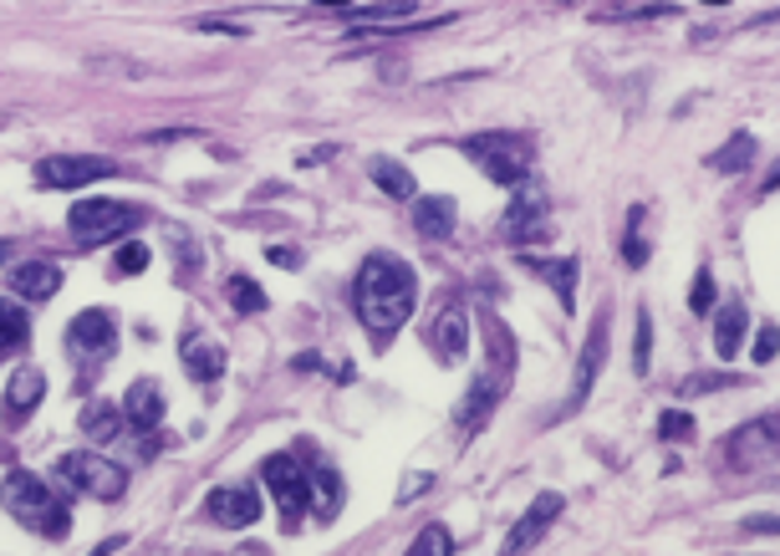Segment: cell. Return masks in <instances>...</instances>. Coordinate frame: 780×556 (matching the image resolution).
<instances>
[{"label": "cell", "instance_id": "5b68a950", "mask_svg": "<svg viewBox=\"0 0 780 556\" xmlns=\"http://www.w3.org/2000/svg\"><path fill=\"white\" fill-rule=\"evenodd\" d=\"M465 158H475L480 174H490V179L505 184V189H516V184L530 174V144H526V138H516V134H475V138H465Z\"/></svg>", "mask_w": 780, "mask_h": 556}, {"label": "cell", "instance_id": "9c48e42d", "mask_svg": "<svg viewBox=\"0 0 780 556\" xmlns=\"http://www.w3.org/2000/svg\"><path fill=\"white\" fill-rule=\"evenodd\" d=\"M602 363H607V306L592 316L587 348H582V358H576V378H572V393H566V409L562 413H576L582 403H587V393H592V383H597Z\"/></svg>", "mask_w": 780, "mask_h": 556}, {"label": "cell", "instance_id": "e575fe53", "mask_svg": "<svg viewBox=\"0 0 780 556\" xmlns=\"http://www.w3.org/2000/svg\"><path fill=\"white\" fill-rule=\"evenodd\" d=\"M144 266H148V245L128 241V245H123V251H118V271H123V276H138V271H144Z\"/></svg>", "mask_w": 780, "mask_h": 556}, {"label": "cell", "instance_id": "4316f807", "mask_svg": "<svg viewBox=\"0 0 780 556\" xmlns=\"http://www.w3.org/2000/svg\"><path fill=\"white\" fill-rule=\"evenodd\" d=\"M419 11V0H378V6H362V11H352V26H368V21H409V16Z\"/></svg>", "mask_w": 780, "mask_h": 556}, {"label": "cell", "instance_id": "ac0fdd59", "mask_svg": "<svg viewBox=\"0 0 780 556\" xmlns=\"http://www.w3.org/2000/svg\"><path fill=\"white\" fill-rule=\"evenodd\" d=\"M123 413H128V423L138 435L158 429V423H164V388H158L154 378H138V383L128 388V399H123Z\"/></svg>", "mask_w": 780, "mask_h": 556}, {"label": "cell", "instance_id": "f1b7e54d", "mask_svg": "<svg viewBox=\"0 0 780 556\" xmlns=\"http://www.w3.org/2000/svg\"><path fill=\"white\" fill-rule=\"evenodd\" d=\"M225 296H230V306L241 316H251V312H265V291L255 286L251 276H230L225 281Z\"/></svg>", "mask_w": 780, "mask_h": 556}, {"label": "cell", "instance_id": "30bf717a", "mask_svg": "<svg viewBox=\"0 0 780 556\" xmlns=\"http://www.w3.org/2000/svg\"><path fill=\"white\" fill-rule=\"evenodd\" d=\"M41 393H47V378H41V368L21 363V368H16V378H11V383H6V403H0V423H6V429H21V423L31 419V413H37Z\"/></svg>", "mask_w": 780, "mask_h": 556}, {"label": "cell", "instance_id": "9a60e30c", "mask_svg": "<svg viewBox=\"0 0 780 556\" xmlns=\"http://www.w3.org/2000/svg\"><path fill=\"white\" fill-rule=\"evenodd\" d=\"M776 460V413H766V419H755L750 429H740V435L730 439V465L734 470H755V465Z\"/></svg>", "mask_w": 780, "mask_h": 556}, {"label": "cell", "instance_id": "44dd1931", "mask_svg": "<svg viewBox=\"0 0 780 556\" xmlns=\"http://www.w3.org/2000/svg\"><path fill=\"white\" fill-rule=\"evenodd\" d=\"M455 220H459V209L449 194H429V199H419V209H413V225H419L423 241H449V235H455Z\"/></svg>", "mask_w": 780, "mask_h": 556}, {"label": "cell", "instance_id": "277c9868", "mask_svg": "<svg viewBox=\"0 0 780 556\" xmlns=\"http://www.w3.org/2000/svg\"><path fill=\"white\" fill-rule=\"evenodd\" d=\"M57 485H67L77 496H92V500H118L128 490V470L113 465L108 455H97V449H77V455H61L57 460Z\"/></svg>", "mask_w": 780, "mask_h": 556}, {"label": "cell", "instance_id": "5bb4252c", "mask_svg": "<svg viewBox=\"0 0 780 556\" xmlns=\"http://www.w3.org/2000/svg\"><path fill=\"white\" fill-rule=\"evenodd\" d=\"M556 516H562V496H556V490H546V496H536V500H530V510H526V516L516 520V531L505 536V556H520V552H530V546H536L540 536H546V526H552Z\"/></svg>", "mask_w": 780, "mask_h": 556}, {"label": "cell", "instance_id": "d6986e66", "mask_svg": "<svg viewBox=\"0 0 780 556\" xmlns=\"http://www.w3.org/2000/svg\"><path fill=\"white\" fill-rule=\"evenodd\" d=\"M301 470H306V510L322 516V520H332L337 506H342V480H337V470H332V465H322V460L301 465Z\"/></svg>", "mask_w": 780, "mask_h": 556}, {"label": "cell", "instance_id": "8992f818", "mask_svg": "<svg viewBox=\"0 0 780 556\" xmlns=\"http://www.w3.org/2000/svg\"><path fill=\"white\" fill-rule=\"evenodd\" d=\"M72 235L82 245H97V241H118L123 231L138 225V209L123 205V199H77L72 215H67Z\"/></svg>", "mask_w": 780, "mask_h": 556}, {"label": "cell", "instance_id": "7a4b0ae2", "mask_svg": "<svg viewBox=\"0 0 780 556\" xmlns=\"http://www.w3.org/2000/svg\"><path fill=\"white\" fill-rule=\"evenodd\" d=\"M0 506L11 510L16 520H26L37 536H47V542H61V536L72 531V516L51 496V485H41L37 475H26V470H11L0 480Z\"/></svg>", "mask_w": 780, "mask_h": 556}, {"label": "cell", "instance_id": "8d00e7d4", "mask_svg": "<svg viewBox=\"0 0 780 556\" xmlns=\"http://www.w3.org/2000/svg\"><path fill=\"white\" fill-rule=\"evenodd\" d=\"M755 363H776V326H760V338H755Z\"/></svg>", "mask_w": 780, "mask_h": 556}, {"label": "cell", "instance_id": "e0dca14e", "mask_svg": "<svg viewBox=\"0 0 780 556\" xmlns=\"http://www.w3.org/2000/svg\"><path fill=\"white\" fill-rule=\"evenodd\" d=\"M429 342H433V352H439L445 363H465V348H469V316H465V306H445V312L433 316Z\"/></svg>", "mask_w": 780, "mask_h": 556}, {"label": "cell", "instance_id": "f546056e", "mask_svg": "<svg viewBox=\"0 0 780 556\" xmlns=\"http://www.w3.org/2000/svg\"><path fill=\"white\" fill-rule=\"evenodd\" d=\"M449 552H455V536H449L445 526H423L403 556H449Z\"/></svg>", "mask_w": 780, "mask_h": 556}, {"label": "cell", "instance_id": "83f0119b", "mask_svg": "<svg viewBox=\"0 0 780 556\" xmlns=\"http://www.w3.org/2000/svg\"><path fill=\"white\" fill-rule=\"evenodd\" d=\"M77 423H82V435H87V439H113V435H118V409L97 399V403H87Z\"/></svg>", "mask_w": 780, "mask_h": 556}, {"label": "cell", "instance_id": "ba28073f", "mask_svg": "<svg viewBox=\"0 0 780 556\" xmlns=\"http://www.w3.org/2000/svg\"><path fill=\"white\" fill-rule=\"evenodd\" d=\"M108 174H118L113 158H82V154H57V158H41L37 164L41 189H82V184L108 179Z\"/></svg>", "mask_w": 780, "mask_h": 556}, {"label": "cell", "instance_id": "3957f363", "mask_svg": "<svg viewBox=\"0 0 780 556\" xmlns=\"http://www.w3.org/2000/svg\"><path fill=\"white\" fill-rule=\"evenodd\" d=\"M510 378H516V342H510V332H505L500 322H490V363H485V373L475 378V388L465 393V403H459V413H455L469 435L490 423V413H495V403L505 399Z\"/></svg>", "mask_w": 780, "mask_h": 556}, {"label": "cell", "instance_id": "d6a6232c", "mask_svg": "<svg viewBox=\"0 0 780 556\" xmlns=\"http://www.w3.org/2000/svg\"><path fill=\"white\" fill-rule=\"evenodd\" d=\"M740 378H730V373H694L684 383V399H694V393H714V388H734Z\"/></svg>", "mask_w": 780, "mask_h": 556}, {"label": "cell", "instance_id": "484cf974", "mask_svg": "<svg viewBox=\"0 0 780 556\" xmlns=\"http://www.w3.org/2000/svg\"><path fill=\"white\" fill-rule=\"evenodd\" d=\"M709 164H714L720 174H744L750 164H755V138H750V134H734L730 144L720 148V154L709 158Z\"/></svg>", "mask_w": 780, "mask_h": 556}, {"label": "cell", "instance_id": "d590c367", "mask_svg": "<svg viewBox=\"0 0 780 556\" xmlns=\"http://www.w3.org/2000/svg\"><path fill=\"white\" fill-rule=\"evenodd\" d=\"M689 306H694L699 316H704L709 306H714V276H709V271H699V276H694V291H689Z\"/></svg>", "mask_w": 780, "mask_h": 556}, {"label": "cell", "instance_id": "2e32d148", "mask_svg": "<svg viewBox=\"0 0 780 556\" xmlns=\"http://www.w3.org/2000/svg\"><path fill=\"white\" fill-rule=\"evenodd\" d=\"M179 358H184V373H189L194 383H215V378L225 373V348H220L209 332H184Z\"/></svg>", "mask_w": 780, "mask_h": 556}, {"label": "cell", "instance_id": "60d3db41", "mask_svg": "<svg viewBox=\"0 0 780 556\" xmlns=\"http://www.w3.org/2000/svg\"><path fill=\"white\" fill-rule=\"evenodd\" d=\"M6 255H11V241H0V261H6Z\"/></svg>", "mask_w": 780, "mask_h": 556}, {"label": "cell", "instance_id": "ab89813d", "mask_svg": "<svg viewBox=\"0 0 780 556\" xmlns=\"http://www.w3.org/2000/svg\"><path fill=\"white\" fill-rule=\"evenodd\" d=\"M316 6H326V11H348L352 0H316Z\"/></svg>", "mask_w": 780, "mask_h": 556}, {"label": "cell", "instance_id": "ffe728a7", "mask_svg": "<svg viewBox=\"0 0 780 556\" xmlns=\"http://www.w3.org/2000/svg\"><path fill=\"white\" fill-rule=\"evenodd\" d=\"M11 291L21 302H47V296L61 291V266H51V261H26V266L11 271Z\"/></svg>", "mask_w": 780, "mask_h": 556}, {"label": "cell", "instance_id": "7402d4cb", "mask_svg": "<svg viewBox=\"0 0 780 556\" xmlns=\"http://www.w3.org/2000/svg\"><path fill=\"white\" fill-rule=\"evenodd\" d=\"M526 266L536 271V276H546L556 286V296H562V306L572 312L576 306V261L566 255V261H536V255H526Z\"/></svg>", "mask_w": 780, "mask_h": 556}, {"label": "cell", "instance_id": "603a6c76", "mask_svg": "<svg viewBox=\"0 0 780 556\" xmlns=\"http://www.w3.org/2000/svg\"><path fill=\"white\" fill-rule=\"evenodd\" d=\"M744 306L740 302H730V306H720V316H714V352H720L724 363H730L734 352H740V338H744Z\"/></svg>", "mask_w": 780, "mask_h": 556}, {"label": "cell", "instance_id": "d4e9b609", "mask_svg": "<svg viewBox=\"0 0 780 556\" xmlns=\"http://www.w3.org/2000/svg\"><path fill=\"white\" fill-rule=\"evenodd\" d=\"M26 338H31V316L0 296V363H6L16 348H26Z\"/></svg>", "mask_w": 780, "mask_h": 556}, {"label": "cell", "instance_id": "4dcf8cb0", "mask_svg": "<svg viewBox=\"0 0 780 556\" xmlns=\"http://www.w3.org/2000/svg\"><path fill=\"white\" fill-rule=\"evenodd\" d=\"M637 220H643V209H633V231L623 235V261L627 266H649V241L637 235Z\"/></svg>", "mask_w": 780, "mask_h": 556}, {"label": "cell", "instance_id": "6da1fadb", "mask_svg": "<svg viewBox=\"0 0 780 556\" xmlns=\"http://www.w3.org/2000/svg\"><path fill=\"white\" fill-rule=\"evenodd\" d=\"M352 302H358L362 326L372 332V342L383 348L398 326L413 316V302H419V281H413V266L393 251H372L358 271V286H352Z\"/></svg>", "mask_w": 780, "mask_h": 556}, {"label": "cell", "instance_id": "74e56055", "mask_svg": "<svg viewBox=\"0 0 780 556\" xmlns=\"http://www.w3.org/2000/svg\"><path fill=\"white\" fill-rule=\"evenodd\" d=\"M199 31H220V37H245L241 26H230V21H199Z\"/></svg>", "mask_w": 780, "mask_h": 556}, {"label": "cell", "instance_id": "f35d334b", "mask_svg": "<svg viewBox=\"0 0 780 556\" xmlns=\"http://www.w3.org/2000/svg\"><path fill=\"white\" fill-rule=\"evenodd\" d=\"M296 368H301V373H316V368H322V358H316V352H301Z\"/></svg>", "mask_w": 780, "mask_h": 556}, {"label": "cell", "instance_id": "1f68e13d", "mask_svg": "<svg viewBox=\"0 0 780 556\" xmlns=\"http://www.w3.org/2000/svg\"><path fill=\"white\" fill-rule=\"evenodd\" d=\"M649 358H653V316L637 312V352H633V368L649 373Z\"/></svg>", "mask_w": 780, "mask_h": 556}, {"label": "cell", "instance_id": "cb8c5ba5", "mask_svg": "<svg viewBox=\"0 0 780 556\" xmlns=\"http://www.w3.org/2000/svg\"><path fill=\"white\" fill-rule=\"evenodd\" d=\"M372 184L383 194H393V199H419V184H413V174L398 158H372Z\"/></svg>", "mask_w": 780, "mask_h": 556}, {"label": "cell", "instance_id": "52a82bcc", "mask_svg": "<svg viewBox=\"0 0 780 556\" xmlns=\"http://www.w3.org/2000/svg\"><path fill=\"white\" fill-rule=\"evenodd\" d=\"M265 485L281 506V531H301L306 520V470H301L296 455H271L265 460Z\"/></svg>", "mask_w": 780, "mask_h": 556}, {"label": "cell", "instance_id": "7c38bea8", "mask_svg": "<svg viewBox=\"0 0 780 556\" xmlns=\"http://www.w3.org/2000/svg\"><path fill=\"white\" fill-rule=\"evenodd\" d=\"M205 510H209V520L241 531V526H251V520L261 516V490H251V485H220L215 496L205 500Z\"/></svg>", "mask_w": 780, "mask_h": 556}, {"label": "cell", "instance_id": "8fae6325", "mask_svg": "<svg viewBox=\"0 0 780 556\" xmlns=\"http://www.w3.org/2000/svg\"><path fill=\"white\" fill-rule=\"evenodd\" d=\"M540 231H546V194H540V184L520 179L516 199L505 205V235L526 245V241H536Z\"/></svg>", "mask_w": 780, "mask_h": 556}, {"label": "cell", "instance_id": "4fadbf2b", "mask_svg": "<svg viewBox=\"0 0 780 556\" xmlns=\"http://www.w3.org/2000/svg\"><path fill=\"white\" fill-rule=\"evenodd\" d=\"M67 342L82 358H108L118 348V326H113V312H77L72 326H67Z\"/></svg>", "mask_w": 780, "mask_h": 556}, {"label": "cell", "instance_id": "836d02e7", "mask_svg": "<svg viewBox=\"0 0 780 556\" xmlns=\"http://www.w3.org/2000/svg\"><path fill=\"white\" fill-rule=\"evenodd\" d=\"M659 435L663 439H689V435H694V419H689L684 409H673V413H663V419H659Z\"/></svg>", "mask_w": 780, "mask_h": 556}]
</instances>
